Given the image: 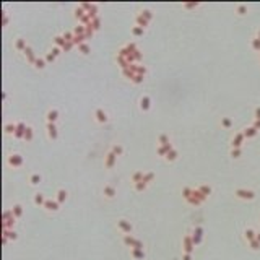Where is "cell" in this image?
Listing matches in <instances>:
<instances>
[{
  "label": "cell",
  "instance_id": "16",
  "mask_svg": "<svg viewBox=\"0 0 260 260\" xmlns=\"http://www.w3.org/2000/svg\"><path fill=\"white\" fill-rule=\"evenodd\" d=\"M192 241H194L195 246H197V244H200V241H202V228H195V229H194V236H192Z\"/></svg>",
  "mask_w": 260,
  "mask_h": 260
},
{
  "label": "cell",
  "instance_id": "36",
  "mask_svg": "<svg viewBox=\"0 0 260 260\" xmlns=\"http://www.w3.org/2000/svg\"><path fill=\"white\" fill-rule=\"evenodd\" d=\"M33 137H34L33 128L28 127V128H26V133H24V140H26V142H31V140H33Z\"/></svg>",
  "mask_w": 260,
  "mask_h": 260
},
{
  "label": "cell",
  "instance_id": "60",
  "mask_svg": "<svg viewBox=\"0 0 260 260\" xmlns=\"http://www.w3.org/2000/svg\"><path fill=\"white\" fill-rule=\"evenodd\" d=\"M257 38H258V39H260V29H258V34H257Z\"/></svg>",
  "mask_w": 260,
  "mask_h": 260
},
{
  "label": "cell",
  "instance_id": "34",
  "mask_svg": "<svg viewBox=\"0 0 260 260\" xmlns=\"http://www.w3.org/2000/svg\"><path fill=\"white\" fill-rule=\"evenodd\" d=\"M83 33L86 34V26H76L73 29V34L75 36H83Z\"/></svg>",
  "mask_w": 260,
  "mask_h": 260
},
{
  "label": "cell",
  "instance_id": "3",
  "mask_svg": "<svg viewBox=\"0 0 260 260\" xmlns=\"http://www.w3.org/2000/svg\"><path fill=\"white\" fill-rule=\"evenodd\" d=\"M236 197L242 200H254L255 199V192L254 190H246V189H237L236 190Z\"/></svg>",
  "mask_w": 260,
  "mask_h": 260
},
{
  "label": "cell",
  "instance_id": "41",
  "mask_svg": "<svg viewBox=\"0 0 260 260\" xmlns=\"http://www.w3.org/2000/svg\"><path fill=\"white\" fill-rule=\"evenodd\" d=\"M159 143H161V145H171L169 137H168L166 133H161V135H159Z\"/></svg>",
  "mask_w": 260,
  "mask_h": 260
},
{
  "label": "cell",
  "instance_id": "46",
  "mask_svg": "<svg viewBox=\"0 0 260 260\" xmlns=\"http://www.w3.org/2000/svg\"><path fill=\"white\" fill-rule=\"evenodd\" d=\"M251 44H252V49H255V50L260 52V39H258V38H254Z\"/></svg>",
  "mask_w": 260,
  "mask_h": 260
},
{
  "label": "cell",
  "instance_id": "56",
  "mask_svg": "<svg viewBox=\"0 0 260 260\" xmlns=\"http://www.w3.org/2000/svg\"><path fill=\"white\" fill-rule=\"evenodd\" d=\"M182 260H192V255H190V254H184V257H182Z\"/></svg>",
  "mask_w": 260,
  "mask_h": 260
},
{
  "label": "cell",
  "instance_id": "24",
  "mask_svg": "<svg viewBox=\"0 0 260 260\" xmlns=\"http://www.w3.org/2000/svg\"><path fill=\"white\" fill-rule=\"evenodd\" d=\"M23 52H24L26 59H28V60L31 62V64H34V62L38 60V59H36V57H34V54H33V50H31V47H26V49H24Z\"/></svg>",
  "mask_w": 260,
  "mask_h": 260
},
{
  "label": "cell",
  "instance_id": "40",
  "mask_svg": "<svg viewBox=\"0 0 260 260\" xmlns=\"http://www.w3.org/2000/svg\"><path fill=\"white\" fill-rule=\"evenodd\" d=\"M111 151H112L114 154H116V156H121V154H122V151H124V148L121 147V145H114Z\"/></svg>",
  "mask_w": 260,
  "mask_h": 260
},
{
  "label": "cell",
  "instance_id": "59",
  "mask_svg": "<svg viewBox=\"0 0 260 260\" xmlns=\"http://www.w3.org/2000/svg\"><path fill=\"white\" fill-rule=\"evenodd\" d=\"M255 239H257V241L260 242V232H257V237H255Z\"/></svg>",
  "mask_w": 260,
  "mask_h": 260
},
{
  "label": "cell",
  "instance_id": "15",
  "mask_svg": "<svg viewBox=\"0 0 260 260\" xmlns=\"http://www.w3.org/2000/svg\"><path fill=\"white\" fill-rule=\"evenodd\" d=\"M47 122H52V124H55V121L59 119V111L57 109H50V111L47 112Z\"/></svg>",
  "mask_w": 260,
  "mask_h": 260
},
{
  "label": "cell",
  "instance_id": "29",
  "mask_svg": "<svg viewBox=\"0 0 260 260\" xmlns=\"http://www.w3.org/2000/svg\"><path fill=\"white\" fill-rule=\"evenodd\" d=\"M12 213H13V216H15V218L21 216V215H23V208H21V205H15V206H13V210H12Z\"/></svg>",
  "mask_w": 260,
  "mask_h": 260
},
{
  "label": "cell",
  "instance_id": "27",
  "mask_svg": "<svg viewBox=\"0 0 260 260\" xmlns=\"http://www.w3.org/2000/svg\"><path fill=\"white\" fill-rule=\"evenodd\" d=\"M34 203H36V205H43V206H44V203H46V199H44V195H43V194H39V192H38V194L34 195Z\"/></svg>",
  "mask_w": 260,
  "mask_h": 260
},
{
  "label": "cell",
  "instance_id": "8",
  "mask_svg": "<svg viewBox=\"0 0 260 260\" xmlns=\"http://www.w3.org/2000/svg\"><path fill=\"white\" fill-rule=\"evenodd\" d=\"M102 194L106 195L107 199H114V197H116V194H117V190H116V187H114V185L107 184V185H104V189H102Z\"/></svg>",
  "mask_w": 260,
  "mask_h": 260
},
{
  "label": "cell",
  "instance_id": "21",
  "mask_svg": "<svg viewBox=\"0 0 260 260\" xmlns=\"http://www.w3.org/2000/svg\"><path fill=\"white\" fill-rule=\"evenodd\" d=\"M257 132H258V130L255 127H249V128L244 130V137H246V138H254L257 135Z\"/></svg>",
  "mask_w": 260,
  "mask_h": 260
},
{
  "label": "cell",
  "instance_id": "12",
  "mask_svg": "<svg viewBox=\"0 0 260 260\" xmlns=\"http://www.w3.org/2000/svg\"><path fill=\"white\" fill-rule=\"evenodd\" d=\"M95 117H96V121L99 122V124H106V122H107V114L104 112L102 109H96Z\"/></svg>",
  "mask_w": 260,
  "mask_h": 260
},
{
  "label": "cell",
  "instance_id": "26",
  "mask_svg": "<svg viewBox=\"0 0 260 260\" xmlns=\"http://www.w3.org/2000/svg\"><path fill=\"white\" fill-rule=\"evenodd\" d=\"M244 237H246L247 241L251 242V241H254V239L257 237V232L254 231V229H246V232H244Z\"/></svg>",
  "mask_w": 260,
  "mask_h": 260
},
{
  "label": "cell",
  "instance_id": "20",
  "mask_svg": "<svg viewBox=\"0 0 260 260\" xmlns=\"http://www.w3.org/2000/svg\"><path fill=\"white\" fill-rule=\"evenodd\" d=\"M137 26H140V28H143V29L148 26V20L145 18L142 13H140V15H137Z\"/></svg>",
  "mask_w": 260,
  "mask_h": 260
},
{
  "label": "cell",
  "instance_id": "7",
  "mask_svg": "<svg viewBox=\"0 0 260 260\" xmlns=\"http://www.w3.org/2000/svg\"><path fill=\"white\" fill-rule=\"evenodd\" d=\"M244 132H239V133H236L234 135V138H232V148H241L242 147V142H244Z\"/></svg>",
  "mask_w": 260,
  "mask_h": 260
},
{
  "label": "cell",
  "instance_id": "58",
  "mask_svg": "<svg viewBox=\"0 0 260 260\" xmlns=\"http://www.w3.org/2000/svg\"><path fill=\"white\" fill-rule=\"evenodd\" d=\"M197 5H199V3H187L185 7H187V8H194V7H197Z\"/></svg>",
  "mask_w": 260,
  "mask_h": 260
},
{
  "label": "cell",
  "instance_id": "13",
  "mask_svg": "<svg viewBox=\"0 0 260 260\" xmlns=\"http://www.w3.org/2000/svg\"><path fill=\"white\" fill-rule=\"evenodd\" d=\"M171 150H173V145H161V147L156 148V153L159 156H163V158H166V154H168Z\"/></svg>",
  "mask_w": 260,
  "mask_h": 260
},
{
  "label": "cell",
  "instance_id": "25",
  "mask_svg": "<svg viewBox=\"0 0 260 260\" xmlns=\"http://www.w3.org/2000/svg\"><path fill=\"white\" fill-rule=\"evenodd\" d=\"M13 239V241H15V239H17V232H15V231H10V229H5V232H3V242L5 244H7V239Z\"/></svg>",
  "mask_w": 260,
  "mask_h": 260
},
{
  "label": "cell",
  "instance_id": "28",
  "mask_svg": "<svg viewBox=\"0 0 260 260\" xmlns=\"http://www.w3.org/2000/svg\"><path fill=\"white\" fill-rule=\"evenodd\" d=\"M78 50H80L81 52V54H90V50H91V47H90V46H88L86 43H81L80 46H78Z\"/></svg>",
  "mask_w": 260,
  "mask_h": 260
},
{
  "label": "cell",
  "instance_id": "48",
  "mask_svg": "<svg viewBox=\"0 0 260 260\" xmlns=\"http://www.w3.org/2000/svg\"><path fill=\"white\" fill-rule=\"evenodd\" d=\"M241 154H242V150H241V148H232V150H231V156H232V158H239Z\"/></svg>",
  "mask_w": 260,
  "mask_h": 260
},
{
  "label": "cell",
  "instance_id": "19",
  "mask_svg": "<svg viewBox=\"0 0 260 260\" xmlns=\"http://www.w3.org/2000/svg\"><path fill=\"white\" fill-rule=\"evenodd\" d=\"M99 26H101V20L98 18V17H95L90 21V24H86V28H91L93 31H96V29H99Z\"/></svg>",
  "mask_w": 260,
  "mask_h": 260
},
{
  "label": "cell",
  "instance_id": "45",
  "mask_svg": "<svg viewBox=\"0 0 260 260\" xmlns=\"http://www.w3.org/2000/svg\"><path fill=\"white\" fill-rule=\"evenodd\" d=\"M249 246H251L252 251H258V249H260V242L257 241V239H254V241L249 242Z\"/></svg>",
  "mask_w": 260,
  "mask_h": 260
},
{
  "label": "cell",
  "instance_id": "1",
  "mask_svg": "<svg viewBox=\"0 0 260 260\" xmlns=\"http://www.w3.org/2000/svg\"><path fill=\"white\" fill-rule=\"evenodd\" d=\"M124 244H125V246H128V247H132V249H142V251H143V244H142V241L135 239L132 234H125V236H124Z\"/></svg>",
  "mask_w": 260,
  "mask_h": 260
},
{
  "label": "cell",
  "instance_id": "23",
  "mask_svg": "<svg viewBox=\"0 0 260 260\" xmlns=\"http://www.w3.org/2000/svg\"><path fill=\"white\" fill-rule=\"evenodd\" d=\"M130 254H132V257L137 258V260L145 258V252L142 251V249H132V251H130Z\"/></svg>",
  "mask_w": 260,
  "mask_h": 260
},
{
  "label": "cell",
  "instance_id": "32",
  "mask_svg": "<svg viewBox=\"0 0 260 260\" xmlns=\"http://www.w3.org/2000/svg\"><path fill=\"white\" fill-rule=\"evenodd\" d=\"M54 43H55L57 46H60L62 49H64V46L67 44V41H65L64 36H57V38H54Z\"/></svg>",
  "mask_w": 260,
  "mask_h": 260
},
{
  "label": "cell",
  "instance_id": "37",
  "mask_svg": "<svg viewBox=\"0 0 260 260\" xmlns=\"http://www.w3.org/2000/svg\"><path fill=\"white\" fill-rule=\"evenodd\" d=\"M192 192H194V189H190V187H184V189H182V195H184V199H185V200H189V199H190Z\"/></svg>",
  "mask_w": 260,
  "mask_h": 260
},
{
  "label": "cell",
  "instance_id": "44",
  "mask_svg": "<svg viewBox=\"0 0 260 260\" xmlns=\"http://www.w3.org/2000/svg\"><path fill=\"white\" fill-rule=\"evenodd\" d=\"M34 67H36V69H39V70H43L44 67H46V60H43V59H38V60L34 62Z\"/></svg>",
  "mask_w": 260,
  "mask_h": 260
},
{
  "label": "cell",
  "instance_id": "49",
  "mask_svg": "<svg viewBox=\"0 0 260 260\" xmlns=\"http://www.w3.org/2000/svg\"><path fill=\"white\" fill-rule=\"evenodd\" d=\"M154 179V174L153 173H145V177H143V180L147 182V184H150V182H151Z\"/></svg>",
  "mask_w": 260,
  "mask_h": 260
},
{
  "label": "cell",
  "instance_id": "39",
  "mask_svg": "<svg viewBox=\"0 0 260 260\" xmlns=\"http://www.w3.org/2000/svg\"><path fill=\"white\" fill-rule=\"evenodd\" d=\"M15 132H17V125H13V124H7V125H5V133H13L15 135Z\"/></svg>",
  "mask_w": 260,
  "mask_h": 260
},
{
  "label": "cell",
  "instance_id": "14",
  "mask_svg": "<svg viewBox=\"0 0 260 260\" xmlns=\"http://www.w3.org/2000/svg\"><path fill=\"white\" fill-rule=\"evenodd\" d=\"M26 127L23 122H20V124H17V132H15V137L17 138H24V133H26Z\"/></svg>",
  "mask_w": 260,
  "mask_h": 260
},
{
  "label": "cell",
  "instance_id": "47",
  "mask_svg": "<svg viewBox=\"0 0 260 260\" xmlns=\"http://www.w3.org/2000/svg\"><path fill=\"white\" fill-rule=\"evenodd\" d=\"M247 13V5H237V15H246Z\"/></svg>",
  "mask_w": 260,
  "mask_h": 260
},
{
  "label": "cell",
  "instance_id": "5",
  "mask_svg": "<svg viewBox=\"0 0 260 260\" xmlns=\"http://www.w3.org/2000/svg\"><path fill=\"white\" fill-rule=\"evenodd\" d=\"M117 228H119V229H121L124 234H130V232H132V229H133L132 225H130V221H127V220H119V221H117Z\"/></svg>",
  "mask_w": 260,
  "mask_h": 260
},
{
  "label": "cell",
  "instance_id": "35",
  "mask_svg": "<svg viewBox=\"0 0 260 260\" xmlns=\"http://www.w3.org/2000/svg\"><path fill=\"white\" fill-rule=\"evenodd\" d=\"M15 47H17L18 50H24L28 46H26V41H24V39H18L17 44H15Z\"/></svg>",
  "mask_w": 260,
  "mask_h": 260
},
{
  "label": "cell",
  "instance_id": "55",
  "mask_svg": "<svg viewBox=\"0 0 260 260\" xmlns=\"http://www.w3.org/2000/svg\"><path fill=\"white\" fill-rule=\"evenodd\" d=\"M255 119H257V121H260V107L255 109Z\"/></svg>",
  "mask_w": 260,
  "mask_h": 260
},
{
  "label": "cell",
  "instance_id": "33",
  "mask_svg": "<svg viewBox=\"0 0 260 260\" xmlns=\"http://www.w3.org/2000/svg\"><path fill=\"white\" fill-rule=\"evenodd\" d=\"M221 125L225 127V128H231V127H232V121H231L229 117H223V119H221Z\"/></svg>",
  "mask_w": 260,
  "mask_h": 260
},
{
  "label": "cell",
  "instance_id": "30",
  "mask_svg": "<svg viewBox=\"0 0 260 260\" xmlns=\"http://www.w3.org/2000/svg\"><path fill=\"white\" fill-rule=\"evenodd\" d=\"M176 159H177V151L173 148L168 154H166V161H176Z\"/></svg>",
  "mask_w": 260,
  "mask_h": 260
},
{
  "label": "cell",
  "instance_id": "54",
  "mask_svg": "<svg viewBox=\"0 0 260 260\" xmlns=\"http://www.w3.org/2000/svg\"><path fill=\"white\" fill-rule=\"evenodd\" d=\"M50 52H52V54H54V55L57 57V55H59V54H60V49H59V47H54V49H52Z\"/></svg>",
  "mask_w": 260,
  "mask_h": 260
},
{
  "label": "cell",
  "instance_id": "4",
  "mask_svg": "<svg viewBox=\"0 0 260 260\" xmlns=\"http://www.w3.org/2000/svg\"><path fill=\"white\" fill-rule=\"evenodd\" d=\"M194 247H195V244H194V241H192V236H184V254H192L194 252Z\"/></svg>",
  "mask_w": 260,
  "mask_h": 260
},
{
  "label": "cell",
  "instance_id": "38",
  "mask_svg": "<svg viewBox=\"0 0 260 260\" xmlns=\"http://www.w3.org/2000/svg\"><path fill=\"white\" fill-rule=\"evenodd\" d=\"M143 33H145V29L140 28V26H133L132 28V34L133 36H143Z\"/></svg>",
  "mask_w": 260,
  "mask_h": 260
},
{
  "label": "cell",
  "instance_id": "6",
  "mask_svg": "<svg viewBox=\"0 0 260 260\" xmlns=\"http://www.w3.org/2000/svg\"><path fill=\"white\" fill-rule=\"evenodd\" d=\"M116 161H117V156L114 154L112 151H109L107 153V156H106V159H104V166H106V168H114V164H116Z\"/></svg>",
  "mask_w": 260,
  "mask_h": 260
},
{
  "label": "cell",
  "instance_id": "42",
  "mask_svg": "<svg viewBox=\"0 0 260 260\" xmlns=\"http://www.w3.org/2000/svg\"><path fill=\"white\" fill-rule=\"evenodd\" d=\"M199 190H200V192H202V194H203L205 197H208V195L211 194V189H210L208 185H200V187H199Z\"/></svg>",
  "mask_w": 260,
  "mask_h": 260
},
{
  "label": "cell",
  "instance_id": "51",
  "mask_svg": "<svg viewBox=\"0 0 260 260\" xmlns=\"http://www.w3.org/2000/svg\"><path fill=\"white\" fill-rule=\"evenodd\" d=\"M72 46H73V41H67V44L64 46V49H62V50H64V52H69V50L72 49Z\"/></svg>",
  "mask_w": 260,
  "mask_h": 260
},
{
  "label": "cell",
  "instance_id": "57",
  "mask_svg": "<svg viewBox=\"0 0 260 260\" xmlns=\"http://www.w3.org/2000/svg\"><path fill=\"white\" fill-rule=\"evenodd\" d=\"M252 127H255V128L258 130V128H260V121H257V119H255V122H254V125H252Z\"/></svg>",
  "mask_w": 260,
  "mask_h": 260
},
{
  "label": "cell",
  "instance_id": "31",
  "mask_svg": "<svg viewBox=\"0 0 260 260\" xmlns=\"http://www.w3.org/2000/svg\"><path fill=\"white\" fill-rule=\"evenodd\" d=\"M41 179H43V177H41L39 174H33V176L29 177V184H31V185H38L39 182H41Z\"/></svg>",
  "mask_w": 260,
  "mask_h": 260
},
{
  "label": "cell",
  "instance_id": "9",
  "mask_svg": "<svg viewBox=\"0 0 260 260\" xmlns=\"http://www.w3.org/2000/svg\"><path fill=\"white\" fill-rule=\"evenodd\" d=\"M47 135H49V138H52V140H57V137H59V132H57V127H55V124H52V122H47Z\"/></svg>",
  "mask_w": 260,
  "mask_h": 260
},
{
  "label": "cell",
  "instance_id": "43",
  "mask_svg": "<svg viewBox=\"0 0 260 260\" xmlns=\"http://www.w3.org/2000/svg\"><path fill=\"white\" fill-rule=\"evenodd\" d=\"M147 182H145V180H142V182H137V184H135V189H137L138 192H142V190H145V189H147Z\"/></svg>",
  "mask_w": 260,
  "mask_h": 260
},
{
  "label": "cell",
  "instance_id": "52",
  "mask_svg": "<svg viewBox=\"0 0 260 260\" xmlns=\"http://www.w3.org/2000/svg\"><path fill=\"white\" fill-rule=\"evenodd\" d=\"M142 15H143V17H145V18L148 20V21H150V20H151V17H153V15H151V12H150V10H143V12H142Z\"/></svg>",
  "mask_w": 260,
  "mask_h": 260
},
{
  "label": "cell",
  "instance_id": "50",
  "mask_svg": "<svg viewBox=\"0 0 260 260\" xmlns=\"http://www.w3.org/2000/svg\"><path fill=\"white\" fill-rule=\"evenodd\" d=\"M55 60V55L52 54V52H49L47 55H46V64H50V62H54Z\"/></svg>",
  "mask_w": 260,
  "mask_h": 260
},
{
  "label": "cell",
  "instance_id": "22",
  "mask_svg": "<svg viewBox=\"0 0 260 260\" xmlns=\"http://www.w3.org/2000/svg\"><path fill=\"white\" fill-rule=\"evenodd\" d=\"M143 177H145L143 171H137V173L132 174V182H133V184H137V182H142Z\"/></svg>",
  "mask_w": 260,
  "mask_h": 260
},
{
  "label": "cell",
  "instance_id": "10",
  "mask_svg": "<svg viewBox=\"0 0 260 260\" xmlns=\"http://www.w3.org/2000/svg\"><path fill=\"white\" fill-rule=\"evenodd\" d=\"M8 163H10V166H13V168H18V166L23 164V158L20 154H12L8 158Z\"/></svg>",
  "mask_w": 260,
  "mask_h": 260
},
{
  "label": "cell",
  "instance_id": "18",
  "mask_svg": "<svg viewBox=\"0 0 260 260\" xmlns=\"http://www.w3.org/2000/svg\"><path fill=\"white\" fill-rule=\"evenodd\" d=\"M150 104H151L150 98H148V96H143L142 99H140V109H142V111H148V109H150Z\"/></svg>",
  "mask_w": 260,
  "mask_h": 260
},
{
  "label": "cell",
  "instance_id": "11",
  "mask_svg": "<svg viewBox=\"0 0 260 260\" xmlns=\"http://www.w3.org/2000/svg\"><path fill=\"white\" fill-rule=\"evenodd\" d=\"M44 208L47 211H57V210H59V202H57V200H46Z\"/></svg>",
  "mask_w": 260,
  "mask_h": 260
},
{
  "label": "cell",
  "instance_id": "17",
  "mask_svg": "<svg viewBox=\"0 0 260 260\" xmlns=\"http://www.w3.org/2000/svg\"><path fill=\"white\" fill-rule=\"evenodd\" d=\"M67 195H69V194H67V190L65 189H59V190H57V202H59V203H64V202L67 200Z\"/></svg>",
  "mask_w": 260,
  "mask_h": 260
},
{
  "label": "cell",
  "instance_id": "2",
  "mask_svg": "<svg viewBox=\"0 0 260 260\" xmlns=\"http://www.w3.org/2000/svg\"><path fill=\"white\" fill-rule=\"evenodd\" d=\"M203 200H206V197L202 194L199 189H194V192H192V195H190V199L187 200V202H189V203H192V205H200Z\"/></svg>",
  "mask_w": 260,
  "mask_h": 260
},
{
  "label": "cell",
  "instance_id": "53",
  "mask_svg": "<svg viewBox=\"0 0 260 260\" xmlns=\"http://www.w3.org/2000/svg\"><path fill=\"white\" fill-rule=\"evenodd\" d=\"M143 78H145L143 75H135L132 81H133V83H142V81H143Z\"/></svg>",
  "mask_w": 260,
  "mask_h": 260
}]
</instances>
